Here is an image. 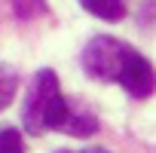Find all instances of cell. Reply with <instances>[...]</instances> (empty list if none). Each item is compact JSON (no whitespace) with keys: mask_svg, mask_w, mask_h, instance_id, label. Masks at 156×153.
<instances>
[{"mask_svg":"<svg viewBox=\"0 0 156 153\" xmlns=\"http://www.w3.org/2000/svg\"><path fill=\"white\" fill-rule=\"evenodd\" d=\"M67 101L58 89V76L52 70H40L25 98V129L31 135H43L46 129H61L67 123Z\"/></svg>","mask_w":156,"mask_h":153,"instance_id":"1","label":"cell"},{"mask_svg":"<svg viewBox=\"0 0 156 153\" xmlns=\"http://www.w3.org/2000/svg\"><path fill=\"white\" fill-rule=\"evenodd\" d=\"M129 52H132V49H129L126 43L113 40V37H95V40L86 46V52H83V64H86V70H89L92 76L116 80V76H119V67H122V61H126Z\"/></svg>","mask_w":156,"mask_h":153,"instance_id":"2","label":"cell"},{"mask_svg":"<svg viewBox=\"0 0 156 153\" xmlns=\"http://www.w3.org/2000/svg\"><path fill=\"white\" fill-rule=\"evenodd\" d=\"M116 80H119L135 98H147V95H153V89H156V73H153L150 61H147L144 55H138L135 49L126 55Z\"/></svg>","mask_w":156,"mask_h":153,"instance_id":"3","label":"cell"},{"mask_svg":"<svg viewBox=\"0 0 156 153\" xmlns=\"http://www.w3.org/2000/svg\"><path fill=\"white\" fill-rule=\"evenodd\" d=\"M80 3H83L92 16L104 19V22H119V19L126 16L122 0H80Z\"/></svg>","mask_w":156,"mask_h":153,"instance_id":"4","label":"cell"},{"mask_svg":"<svg viewBox=\"0 0 156 153\" xmlns=\"http://www.w3.org/2000/svg\"><path fill=\"white\" fill-rule=\"evenodd\" d=\"M16 89H19V73L6 64H0V110L16 98Z\"/></svg>","mask_w":156,"mask_h":153,"instance_id":"5","label":"cell"},{"mask_svg":"<svg viewBox=\"0 0 156 153\" xmlns=\"http://www.w3.org/2000/svg\"><path fill=\"white\" fill-rule=\"evenodd\" d=\"M22 135L16 129H6V132H0V153H22Z\"/></svg>","mask_w":156,"mask_h":153,"instance_id":"6","label":"cell"},{"mask_svg":"<svg viewBox=\"0 0 156 153\" xmlns=\"http://www.w3.org/2000/svg\"><path fill=\"white\" fill-rule=\"evenodd\" d=\"M83 153H107V150H83Z\"/></svg>","mask_w":156,"mask_h":153,"instance_id":"7","label":"cell"}]
</instances>
